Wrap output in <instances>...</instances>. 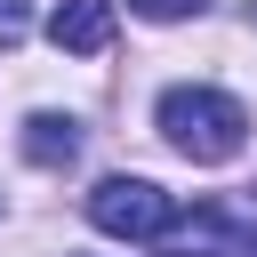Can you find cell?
I'll return each instance as SVG.
<instances>
[{
    "label": "cell",
    "mask_w": 257,
    "mask_h": 257,
    "mask_svg": "<svg viewBox=\"0 0 257 257\" xmlns=\"http://www.w3.org/2000/svg\"><path fill=\"white\" fill-rule=\"evenodd\" d=\"M48 40L64 56H104L112 48V0H56L48 8Z\"/></svg>",
    "instance_id": "cell-3"
},
{
    "label": "cell",
    "mask_w": 257,
    "mask_h": 257,
    "mask_svg": "<svg viewBox=\"0 0 257 257\" xmlns=\"http://www.w3.org/2000/svg\"><path fill=\"white\" fill-rule=\"evenodd\" d=\"M88 225L112 233V241H161L177 225V201L153 177H96L88 185Z\"/></svg>",
    "instance_id": "cell-2"
},
{
    "label": "cell",
    "mask_w": 257,
    "mask_h": 257,
    "mask_svg": "<svg viewBox=\"0 0 257 257\" xmlns=\"http://www.w3.org/2000/svg\"><path fill=\"white\" fill-rule=\"evenodd\" d=\"M24 153H32L40 169H72V153H80V128H72L64 112H32V120H24Z\"/></svg>",
    "instance_id": "cell-4"
},
{
    "label": "cell",
    "mask_w": 257,
    "mask_h": 257,
    "mask_svg": "<svg viewBox=\"0 0 257 257\" xmlns=\"http://www.w3.org/2000/svg\"><path fill=\"white\" fill-rule=\"evenodd\" d=\"M128 8H137L145 24H177V16H201L209 0H128Z\"/></svg>",
    "instance_id": "cell-6"
},
{
    "label": "cell",
    "mask_w": 257,
    "mask_h": 257,
    "mask_svg": "<svg viewBox=\"0 0 257 257\" xmlns=\"http://www.w3.org/2000/svg\"><path fill=\"white\" fill-rule=\"evenodd\" d=\"M32 32V0H0V48H16Z\"/></svg>",
    "instance_id": "cell-7"
},
{
    "label": "cell",
    "mask_w": 257,
    "mask_h": 257,
    "mask_svg": "<svg viewBox=\"0 0 257 257\" xmlns=\"http://www.w3.org/2000/svg\"><path fill=\"white\" fill-rule=\"evenodd\" d=\"M193 233L209 241V257H257V217H225V209H201Z\"/></svg>",
    "instance_id": "cell-5"
},
{
    "label": "cell",
    "mask_w": 257,
    "mask_h": 257,
    "mask_svg": "<svg viewBox=\"0 0 257 257\" xmlns=\"http://www.w3.org/2000/svg\"><path fill=\"white\" fill-rule=\"evenodd\" d=\"M153 128L185 153V161H201V169H225V161H241V145H249V104L241 96H225V88H201V80H177V88H161V104H153Z\"/></svg>",
    "instance_id": "cell-1"
}]
</instances>
